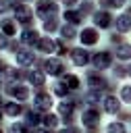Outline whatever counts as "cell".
<instances>
[{"instance_id": "5", "label": "cell", "mask_w": 131, "mask_h": 133, "mask_svg": "<svg viewBox=\"0 0 131 133\" xmlns=\"http://www.w3.org/2000/svg\"><path fill=\"white\" fill-rule=\"evenodd\" d=\"M123 98H125L127 102H131V87H125V89H123Z\"/></svg>"}, {"instance_id": "2", "label": "cell", "mask_w": 131, "mask_h": 133, "mask_svg": "<svg viewBox=\"0 0 131 133\" xmlns=\"http://www.w3.org/2000/svg\"><path fill=\"white\" fill-rule=\"evenodd\" d=\"M106 110H108V112H116V110H119V104H116L114 98H108V100H106Z\"/></svg>"}, {"instance_id": "4", "label": "cell", "mask_w": 131, "mask_h": 133, "mask_svg": "<svg viewBox=\"0 0 131 133\" xmlns=\"http://www.w3.org/2000/svg\"><path fill=\"white\" fill-rule=\"evenodd\" d=\"M6 112H8V114H17V112H19V106H17V104H8V106H6Z\"/></svg>"}, {"instance_id": "1", "label": "cell", "mask_w": 131, "mask_h": 133, "mask_svg": "<svg viewBox=\"0 0 131 133\" xmlns=\"http://www.w3.org/2000/svg\"><path fill=\"white\" fill-rule=\"evenodd\" d=\"M106 131H108V133H125V127H123L121 123H110Z\"/></svg>"}, {"instance_id": "6", "label": "cell", "mask_w": 131, "mask_h": 133, "mask_svg": "<svg viewBox=\"0 0 131 133\" xmlns=\"http://www.w3.org/2000/svg\"><path fill=\"white\" fill-rule=\"evenodd\" d=\"M10 133H23V127L21 125H12L10 127Z\"/></svg>"}, {"instance_id": "3", "label": "cell", "mask_w": 131, "mask_h": 133, "mask_svg": "<svg viewBox=\"0 0 131 133\" xmlns=\"http://www.w3.org/2000/svg\"><path fill=\"white\" fill-rule=\"evenodd\" d=\"M37 106H40V108H48V106H50V98L44 96V94L37 96Z\"/></svg>"}]
</instances>
